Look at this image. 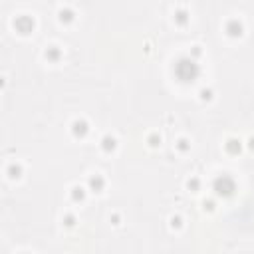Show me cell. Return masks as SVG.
<instances>
[{"instance_id": "obj_1", "label": "cell", "mask_w": 254, "mask_h": 254, "mask_svg": "<svg viewBox=\"0 0 254 254\" xmlns=\"http://www.w3.org/2000/svg\"><path fill=\"white\" fill-rule=\"evenodd\" d=\"M175 73L181 81H192L196 75H198V64L194 60H189V58H183L177 62L175 65Z\"/></svg>"}]
</instances>
